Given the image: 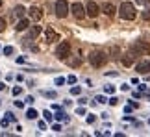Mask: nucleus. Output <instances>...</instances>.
<instances>
[{"instance_id": "1", "label": "nucleus", "mask_w": 150, "mask_h": 137, "mask_svg": "<svg viewBox=\"0 0 150 137\" xmlns=\"http://www.w3.org/2000/svg\"><path fill=\"white\" fill-rule=\"evenodd\" d=\"M119 15L122 20H134L135 19V6L132 2H122L119 8Z\"/></svg>"}, {"instance_id": "2", "label": "nucleus", "mask_w": 150, "mask_h": 137, "mask_svg": "<svg viewBox=\"0 0 150 137\" xmlns=\"http://www.w3.org/2000/svg\"><path fill=\"white\" fill-rule=\"evenodd\" d=\"M106 61H108V56L102 52V50H93V52L89 54V63L93 65V67H104L106 65Z\"/></svg>"}, {"instance_id": "3", "label": "nucleus", "mask_w": 150, "mask_h": 137, "mask_svg": "<svg viewBox=\"0 0 150 137\" xmlns=\"http://www.w3.org/2000/svg\"><path fill=\"white\" fill-rule=\"evenodd\" d=\"M56 56H57V59H67L69 56H71V43H69V41H63V43L57 44Z\"/></svg>"}, {"instance_id": "4", "label": "nucleus", "mask_w": 150, "mask_h": 137, "mask_svg": "<svg viewBox=\"0 0 150 137\" xmlns=\"http://www.w3.org/2000/svg\"><path fill=\"white\" fill-rule=\"evenodd\" d=\"M132 48H134L139 56H150V43H146V41H141V39H139V41L134 43Z\"/></svg>"}, {"instance_id": "5", "label": "nucleus", "mask_w": 150, "mask_h": 137, "mask_svg": "<svg viewBox=\"0 0 150 137\" xmlns=\"http://www.w3.org/2000/svg\"><path fill=\"white\" fill-rule=\"evenodd\" d=\"M69 4L67 0H57L56 2V17H59V19H65V17L69 15Z\"/></svg>"}, {"instance_id": "6", "label": "nucleus", "mask_w": 150, "mask_h": 137, "mask_svg": "<svg viewBox=\"0 0 150 137\" xmlns=\"http://www.w3.org/2000/svg\"><path fill=\"white\" fill-rule=\"evenodd\" d=\"M139 58V54L135 52L134 48H130L128 52L124 54V58H122V63H124V67H130V65H134V61Z\"/></svg>"}, {"instance_id": "7", "label": "nucleus", "mask_w": 150, "mask_h": 137, "mask_svg": "<svg viewBox=\"0 0 150 137\" xmlns=\"http://www.w3.org/2000/svg\"><path fill=\"white\" fill-rule=\"evenodd\" d=\"M71 11H72V15L76 17V19H83V17L87 15V13H85V8H83L80 2H74V4L71 6Z\"/></svg>"}, {"instance_id": "8", "label": "nucleus", "mask_w": 150, "mask_h": 137, "mask_svg": "<svg viewBox=\"0 0 150 137\" xmlns=\"http://www.w3.org/2000/svg\"><path fill=\"white\" fill-rule=\"evenodd\" d=\"M85 13H87V15L91 17V19H95V17L100 13L98 4H95V2H87V6H85Z\"/></svg>"}, {"instance_id": "9", "label": "nucleus", "mask_w": 150, "mask_h": 137, "mask_svg": "<svg viewBox=\"0 0 150 137\" xmlns=\"http://www.w3.org/2000/svg\"><path fill=\"white\" fill-rule=\"evenodd\" d=\"M39 33H41V26H37V24H35V26H32V28H30V32H28V35H26V39H24V43L28 44V43L32 41V39H35Z\"/></svg>"}, {"instance_id": "10", "label": "nucleus", "mask_w": 150, "mask_h": 137, "mask_svg": "<svg viewBox=\"0 0 150 137\" xmlns=\"http://www.w3.org/2000/svg\"><path fill=\"white\" fill-rule=\"evenodd\" d=\"M41 17H43V11L39 9L37 6H32V8H30V19L39 22V20H41Z\"/></svg>"}, {"instance_id": "11", "label": "nucleus", "mask_w": 150, "mask_h": 137, "mask_svg": "<svg viewBox=\"0 0 150 137\" xmlns=\"http://www.w3.org/2000/svg\"><path fill=\"white\" fill-rule=\"evenodd\" d=\"M137 72L139 74H148L150 72V61H141V63H137Z\"/></svg>"}, {"instance_id": "12", "label": "nucleus", "mask_w": 150, "mask_h": 137, "mask_svg": "<svg viewBox=\"0 0 150 137\" xmlns=\"http://www.w3.org/2000/svg\"><path fill=\"white\" fill-rule=\"evenodd\" d=\"M57 39H59V33H57L56 30H52V28H48L47 30V41L54 43V41H57Z\"/></svg>"}, {"instance_id": "13", "label": "nucleus", "mask_w": 150, "mask_h": 137, "mask_svg": "<svg viewBox=\"0 0 150 137\" xmlns=\"http://www.w3.org/2000/svg\"><path fill=\"white\" fill-rule=\"evenodd\" d=\"M28 26H30V20H28V19H19V22H17V26H15V30H17V32H24Z\"/></svg>"}, {"instance_id": "14", "label": "nucleus", "mask_w": 150, "mask_h": 137, "mask_svg": "<svg viewBox=\"0 0 150 137\" xmlns=\"http://www.w3.org/2000/svg\"><path fill=\"white\" fill-rule=\"evenodd\" d=\"M102 11H104V13H106L108 17H113V15H115V6H113V4H109V2H106V4L102 6Z\"/></svg>"}, {"instance_id": "15", "label": "nucleus", "mask_w": 150, "mask_h": 137, "mask_svg": "<svg viewBox=\"0 0 150 137\" xmlns=\"http://www.w3.org/2000/svg\"><path fill=\"white\" fill-rule=\"evenodd\" d=\"M54 119H56V121H59V122H63V121L69 122V117H67V115H65V113H63L61 109H57V113L54 115Z\"/></svg>"}, {"instance_id": "16", "label": "nucleus", "mask_w": 150, "mask_h": 137, "mask_svg": "<svg viewBox=\"0 0 150 137\" xmlns=\"http://www.w3.org/2000/svg\"><path fill=\"white\" fill-rule=\"evenodd\" d=\"M13 13H15V17H19V19H22V17H24V13H26V9L22 8V6H17Z\"/></svg>"}, {"instance_id": "17", "label": "nucleus", "mask_w": 150, "mask_h": 137, "mask_svg": "<svg viewBox=\"0 0 150 137\" xmlns=\"http://www.w3.org/2000/svg\"><path fill=\"white\" fill-rule=\"evenodd\" d=\"M37 117H39V113H37L35 109H28V111H26V119H30V121H35Z\"/></svg>"}, {"instance_id": "18", "label": "nucleus", "mask_w": 150, "mask_h": 137, "mask_svg": "<svg viewBox=\"0 0 150 137\" xmlns=\"http://www.w3.org/2000/svg\"><path fill=\"white\" fill-rule=\"evenodd\" d=\"M43 117H45V121H48V122L54 121V115H52V113H50L48 109H45V111H43Z\"/></svg>"}, {"instance_id": "19", "label": "nucleus", "mask_w": 150, "mask_h": 137, "mask_svg": "<svg viewBox=\"0 0 150 137\" xmlns=\"http://www.w3.org/2000/svg\"><path fill=\"white\" fill-rule=\"evenodd\" d=\"M67 59H69V58H67ZM69 63H71L72 67H78L80 63H82V58L78 56V58H74V59H69Z\"/></svg>"}, {"instance_id": "20", "label": "nucleus", "mask_w": 150, "mask_h": 137, "mask_svg": "<svg viewBox=\"0 0 150 137\" xmlns=\"http://www.w3.org/2000/svg\"><path fill=\"white\" fill-rule=\"evenodd\" d=\"M11 93H13V96H19L22 93V87H21V85H15V87L11 89Z\"/></svg>"}, {"instance_id": "21", "label": "nucleus", "mask_w": 150, "mask_h": 137, "mask_svg": "<svg viewBox=\"0 0 150 137\" xmlns=\"http://www.w3.org/2000/svg\"><path fill=\"white\" fill-rule=\"evenodd\" d=\"M43 95L47 96V98H56V96H57L56 91H43Z\"/></svg>"}, {"instance_id": "22", "label": "nucleus", "mask_w": 150, "mask_h": 137, "mask_svg": "<svg viewBox=\"0 0 150 137\" xmlns=\"http://www.w3.org/2000/svg\"><path fill=\"white\" fill-rule=\"evenodd\" d=\"M2 52H4L6 56H11V54L15 52V50H13V47H4V48H2Z\"/></svg>"}, {"instance_id": "23", "label": "nucleus", "mask_w": 150, "mask_h": 137, "mask_svg": "<svg viewBox=\"0 0 150 137\" xmlns=\"http://www.w3.org/2000/svg\"><path fill=\"white\" fill-rule=\"evenodd\" d=\"M143 20H150V6L143 11Z\"/></svg>"}, {"instance_id": "24", "label": "nucleus", "mask_w": 150, "mask_h": 137, "mask_svg": "<svg viewBox=\"0 0 150 137\" xmlns=\"http://www.w3.org/2000/svg\"><path fill=\"white\" fill-rule=\"evenodd\" d=\"M95 100H96V104H106V102H108V98H106V96H102V95H98Z\"/></svg>"}, {"instance_id": "25", "label": "nucleus", "mask_w": 150, "mask_h": 137, "mask_svg": "<svg viewBox=\"0 0 150 137\" xmlns=\"http://www.w3.org/2000/svg\"><path fill=\"white\" fill-rule=\"evenodd\" d=\"M9 122H11V121H9V119H8V117H4V119H0V124H2V128H8V126H9Z\"/></svg>"}, {"instance_id": "26", "label": "nucleus", "mask_w": 150, "mask_h": 137, "mask_svg": "<svg viewBox=\"0 0 150 137\" xmlns=\"http://www.w3.org/2000/svg\"><path fill=\"white\" fill-rule=\"evenodd\" d=\"M80 93H82V89H80V87H78V85H74V87L71 89V95H74V96H78Z\"/></svg>"}, {"instance_id": "27", "label": "nucleus", "mask_w": 150, "mask_h": 137, "mask_svg": "<svg viewBox=\"0 0 150 137\" xmlns=\"http://www.w3.org/2000/svg\"><path fill=\"white\" fill-rule=\"evenodd\" d=\"M108 102H109V106H117V104H119V98H117V96H111Z\"/></svg>"}, {"instance_id": "28", "label": "nucleus", "mask_w": 150, "mask_h": 137, "mask_svg": "<svg viewBox=\"0 0 150 137\" xmlns=\"http://www.w3.org/2000/svg\"><path fill=\"white\" fill-rule=\"evenodd\" d=\"M6 30V19H4V17H0V33H2Z\"/></svg>"}, {"instance_id": "29", "label": "nucleus", "mask_w": 150, "mask_h": 137, "mask_svg": "<svg viewBox=\"0 0 150 137\" xmlns=\"http://www.w3.org/2000/svg\"><path fill=\"white\" fill-rule=\"evenodd\" d=\"M104 91L111 95V93H115V87H113V85H106V87H104Z\"/></svg>"}, {"instance_id": "30", "label": "nucleus", "mask_w": 150, "mask_h": 137, "mask_svg": "<svg viewBox=\"0 0 150 137\" xmlns=\"http://www.w3.org/2000/svg\"><path fill=\"white\" fill-rule=\"evenodd\" d=\"M111 54H113V58H119V54H120V50H119L117 47H113V48H111Z\"/></svg>"}, {"instance_id": "31", "label": "nucleus", "mask_w": 150, "mask_h": 137, "mask_svg": "<svg viewBox=\"0 0 150 137\" xmlns=\"http://www.w3.org/2000/svg\"><path fill=\"white\" fill-rule=\"evenodd\" d=\"M135 2L139 4V6H146V8L150 6V0H135Z\"/></svg>"}, {"instance_id": "32", "label": "nucleus", "mask_w": 150, "mask_h": 137, "mask_svg": "<svg viewBox=\"0 0 150 137\" xmlns=\"http://www.w3.org/2000/svg\"><path fill=\"white\" fill-rule=\"evenodd\" d=\"M54 83H56V85H63V83H65V78H61V76H57Z\"/></svg>"}, {"instance_id": "33", "label": "nucleus", "mask_w": 150, "mask_h": 137, "mask_svg": "<svg viewBox=\"0 0 150 137\" xmlns=\"http://www.w3.org/2000/svg\"><path fill=\"white\" fill-rule=\"evenodd\" d=\"M67 83H76V76H74V74H71V76L67 78Z\"/></svg>"}, {"instance_id": "34", "label": "nucleus", "mask_w": 150, "mask_h": 137, "mask_svg": "<svg viewBox=\"0 0 150 137\" xmlns=\"http://www.w3.org/2000/svg\"><path fill=\"white\" fill-rule=\"evenodd\" d=\"M6 115H8V119H9L11 122H15V121H17V117H15V115H13V113H11V111H8V113H6Z\"/></svg>"}, {"instance_id": "35", "label": "nucleus", "mask_w": 150, "mask_h": 137, "mask_svg": "<svg viewBox=\"0 0 150 137\" xmlns=\"http://www.w3.org/2000/svg\"><path fill=\"white\" fill-rule=\"evenodd\" d=\"M95 121H96V117H95V115H87V124H93Z\"/></svg>"}, {"instance_id": "36", "label": "nucleus", "mask_w": 150, "mask_h": 137, "mask_svg": "<svg viewBox=\"0 0 150 137\" xmlns=\"http://www.w3.org/2000/svg\"><path fill=\"white\" fill-rule=\"evenodd\" d=\"M37 126H39V130H47V122L39 121V122H37Z\"/></svg>"}, {"instance_id": "37", "label": "nucleus", "mask_w": 150, "mask_h": 137, "mask_svg": "<svg viewBox=\"0 0 150 137\" xmlns=\"http://www.w3.org/2000/svg\"><path fill=\"white\" fill-rule=\"evenodd\" d=\"M52 130L54 132H61V124H52Z\"/></svg>"}, {"instance_id": "38", "label": "nucleus", "mask_w": 150, "mask_h": 137, "mask_svg": "<svg viewBox=\"0 0 150 137\" xmlns=\"http://www.w3.org/2000/svg\"><path fill=\"white\" fill-rule=\"evenodd\" d=\"M15 106H17V107H21V109H22V107H24V102H22V100H15Z\"/></svg>"}, {"instance_id": "39", "label": "nucleus", "mask_w": 150, "mask_h": 137, "mask_svg": "<svg viewBox=\"0 0 150 137\" xmlns=\"http://www.w3.org/2000/svg\"><path fill=\"white\" fill-rule=\"evenodd\" d=\"M76 115H85V107H78V109H76Z\"/></svg>"}, {"instance_id": "40", "label": "nucleus", "mask_w": 150, "mask_h": 137, "mask_svg": "<svg viewBox=\"0 0 150 137\" xmlns=\"http://www.w3.org/2000/svg\"><path fill=\"white\" fill-rule=\"evenodd\" d=\"M132 109H134V106H132V104H128V106L124 107V113H132Z\"/></svg>"}, {"instance_id": "41", "label": "nucleus", "mask_w": 150, "mask_h": 137, "mask_svg": "<svg viewBox=\"0 0 150 137\" xmlns=\"http://www.w3.org/2000/svg\"><path fill=\"white\" fill-rule=\"evenodd\" d=\"M26 102H28V104H33V102H35V98H33V96H26Z\"/></svg>"}, {"instance_id": "42", "label": "nucleus", "mask_w": 150, "mask_h": 137, "mask_svg": "<svg viewBox=\"0 0 150 137\" xmlns=\"http://www.w3.org/2000/svg\"><path fill=\"white\" fill-rule=\"evenodd\" d=\"M120 91H130V85H126V83H122V85H120Z\"/></svg>"}, {"instance_id": "43", "label": "nucleus", "mask_w": 150, "mask_h": 137, "mask_svg": "<svg viewBox=\"0 0 150 137\" xmlns=\"http://www.w3.org/2000/svg\"><path fill=\"white\" fill-rule=\"evenodd\" d=\"M139 91H143V93H146V85H145V83H141V85H139Z\"/></svg>"}, {"instance_id": "44", "label": "nucleus", "mask_w": 150, "mask_h": 137, "mask_svg": "<svg viewBox=\"0 0 150 137\" xmlns=\"http://www.w3.org/2000/svg\"><path fill=\"white\" fill-rule=\"evenodd\" d=\"M78 102H80V104H82V106H85V104H87V98H80Z\"/></svg>"}, {"instance_id": "45", "label": "nucleus", "mask_w": 150, "mask_h": 137, "mask_svg": "<svg viewBox=\"0 0 150 137\" xmlns=\"http://www.w3.org/2000/svg\"><path fill=\"white\" fill-rule=\"evenodd\" d=\"M6 89V83H2V82H0V91H4Z\"/></svg>"}, {"instance_id": "46", "label": "nucleus", "mask_w": 150, "mask_h": 137, "mask_svg": "<svg viewBox=\"0 0 150 137\" xmlns=\"http://www.w3.org/2000/svg\"><path fill=\"white\" fill-rule=\"evenodd\" d=\"M148 124H150V119H148Z\"/></svg>"}, {"instance_id": "47", "label": "nucleus", "mask_w": 150, "mask_h": 137, "mask_svg": "<svg viewBox=\"0 0 150 137\" xmlns=\"http://www.w3.org/2000/svg\"><path fill=\"white\" fill-rule=\"evenodd\" d=\"M0 106H2V102H0Z\"/></svg>"}]
</instances>
